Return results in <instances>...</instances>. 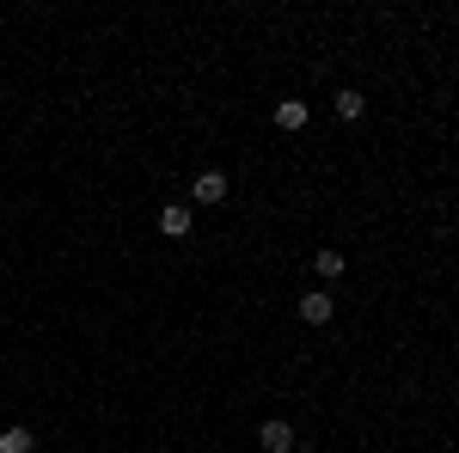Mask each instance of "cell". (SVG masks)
<instances>
[{"label": "cell", "mask_w": 459, "mask_h": 453, "mask_svg": "<svg viewBox=\"0 0 459 453\" xmlns=\"http://www.w3.org/2000/svg\"><path fill=\"white\" fill-rule=\"evenodd\" d=\"M190 221H196V209H190V203H172V209L160 214V233H166V240H184Z\"/></svg>", "instance_id": "4"}, {"label": "cell", "mask_w": 459, "mask_h": 453, "mask_svg": "<svg viewBox=\"0 0 459 453\" xmlns=\"http://www.w3.org/2000/svg\"><path fill=\"white\" fill-rule=\"evenodd\" d=\"M257 448H264V453H300V441H294V423L270 417L264 429H257Z\"/></svg>", "instance_id": "1"}, {"label": "cell", "mask_w": 459, "mask_h": 453, "mask_svg": "<svg viewBox=\"0 0 459 453\" xmlns=\"http://www.w3.org/2000/svg\"><path fill=\"white\" fill-rule=\"evenodd\" d=\"M313 270H318L325 282H337V276H343V251H337V245H325V251L313 257Z\"/></svg>", "instance_id": "8"}, {"label": "cell", "mask_w": 459, "mask_h": 453, "mask_svg": "<svg viewBox=\"0 0 459 453\" xmlns=\"http://www.w3.org/2000/svg\"><path fill=\"white\" fill-rule=\"evenodd\" d=\"M294 313L307 318V325H331V313H337V301H331V294H300V301H294Z\"/></svg>", "instance_id": "3"}, {"label": "cell", "mask_w": 459, "mask_h": 453, "mask_svg": "<svg viewBox=\"0 0 459 453\" xmlns=\"http://www.w3.org/2000/svg\"><path fill=\"white\" fill-rule=\"evenodd\" d=\"M307 117H313V110L300 105V99H282V105H276V129H307Z\"/></svg>", "instance_id": "7"}, {"label": "cell", "mask_w": 459, "mask_h": 453, "mask_svg": "<svg viewBox=\"0 0 459 453\" xmlns=\"http://www.w3.org/2000/svg\"><path fill=\"white\" fill-rule=\"evenodd\" d=\"M190 203H196V209L227 203V172H196V184H190Z\"/></svg>", "instance_id": "2"}, {"label": "cell", "mask_w": 459, "mask_h": 453, "mask_svg": "<svg viewBox=\"0 0 459 453\" xmlns=\"http://www.w3.org/2000/svg\"><path fill=\"white\" fill-rule=\"evenodd\" d=\"M331 110H337V123H355V117L368 110V99H361L355 86H337V92H331Z\"/></svg>", "instance_id": "5"}, {"label": "cell", "mask_w": 459, "mask_h": 453, "mask_svg": "<svg viewBox=\"0 0 459 453\" xmlns=\"http://www.w3.org/2000/svg\"><path fill=\"white\" fill-rule=\"evenodd\" d=\"M0 453H37V435L25 423H6V429H0Z\"/></svg>", "instance_id": "6"}]
</instances>
